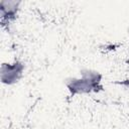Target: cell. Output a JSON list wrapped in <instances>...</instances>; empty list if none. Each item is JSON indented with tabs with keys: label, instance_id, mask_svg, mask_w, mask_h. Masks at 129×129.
I'll return each instance as SVG.
<instances>
[{
	"label": "cell",
	"instance_id": "cell-3",
	"mask_svg": "<svg viewBox=\"0 0 129 129\" xmlns=\"http://www.w3.org/2000/svg\"><path fill=\"white\" fill-rule=\"evenodd\" d=\"M19 1H6L1 0L0 1V15H1V21L4 22H10L11 20H14L18 10H19Z\"/></svg>",
	"mask_w": 129,
	"mask_h": 129
},
{
	"label": "cell",
	"instance_id": "cell-2",
	"mask_svg": "<svg viewBox=\"0 0 129 129\" xmlns=\"http://www.w3.org/2000/svg\"><path fill=\"white\" fill-rule=\"evenodd\" d=\"M24 72V66L20 61L4 62L1 64L0 78L3 84L13 85L16 84L22 77Z\"/></svg>",
	"mask_w": 129,
	"mask_h": 129
},
{
	"label": "cell",
	"instance_id": "cell-1",
	"mask_svg": "<svg viewBox=\"0 0 129 129\" xmlns=\"http://www.w3.org/2000/svg\"><path fill=\"white\" fill-rule=\"evenodd\" d=\"M102 75L94 70H83L81 77L70 78L66 81V86L71 96L90 94L93 92H99L103 89Z\"/></svg>",
	"mask_w": 129,
	"mask_h": 129
},
{
	"label": "cell",
	"instance_id": "cell-4",
	"mask_svg": "<svg viewBox=\"0 0 129 129\" xmlns=\"http://www.w3.org/2000/svg\"><path fill=\"white\" fill-rule=\"evenodd\" d=\"M128 34H129V28H128Z\"/></svg>",
	"mask_w": 129,
	"mask_h": 129
}]
</instances>
